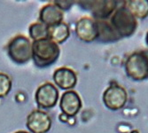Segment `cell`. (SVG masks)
I'll return each instance as SVG.
<instances>
[{
    "instance_id": "obj_1",
    "label": "cell",
    "mask_w": 148,
    "mask_h": 133,
    "mask_svg": "<svg viewBox=\"0 0 148 133\" xmlns=\"http://www.w3.org/2000/svg\"><path fill=\"white\" fill-rule=\"evenodd\" d=\"M60 47L50 39L32 43V59L38 68H47L54 64L60 57Z\"/></svg>"
},
{
    "instance_id": "obj_2",
    "label": "cell",
    "mask_w": 148,
    "mask_h": 133,
    "mask_svg": "<svg viewBox=\"0 0 148 133\" xmlns=\"http://www.w3.org/2000/svg\"><path fill=\"white\" fill-rule=\"evenodd\" d=\"M108 21L121 38L131 36L138 28L137 19L126 8L123 1V5L116 8Z\"/></svg>"
},
{
    "instance_id": "obj_3",
    "label": "cell",
    "mask_w": 148,
    "mask_h": 133,
    "mask_svg": "<svg viewBox=\"0 0 148 133\" xmlns=\"http://www.w3.org/2000/svg\"><path fill=\"white\" fill-rule=\"evenodd\" d=\"M125 73L134 81L148 79V50L134 51L126 58Z\"/></svg>"
},
{
    "instance_id": "obj_4",
    "label": "cell",
    "mask_w": 148,
    "mask_h": 133,
    "mask_svg": "<svg viewBox=\"0 0 148 133\" xmlns=\"http://www.w3.org/2000/svg\"><path fill=\"white\" fill-rule=\"evenodd\" d=\"M7 53L14 63L25 64L32 59V43L28 37L18 35L8 43Z\"/></svg>"
},
{
    "instance_id": "obj_5",
    "label": "cell",
    "mask_w": 148,
    "mask_h": 133,
    "mask_svg": "<svg viewBox=\"0 0 148 133\" xmlns=\"http://www.w3.org/2000/svg\"><path fill=\"white\" fill-rule=\"evenodd\" d=\"M102 99L107 108L117 111L124 108L126 105L128 101V92L122 85L113 83L105 90Z\"/></svg>"
},
{
    "instance_id": "obj_6",
    "label": "cell",
    "mask_w": 148,
    "mask_h": 133,
    "mask_svg": "<svg viewBox=\"0 0 148 133\" xmlns=\"http://www.w3.org/2000/svg\"><path fill=\"white\" fill-rule=\"evenodd\" d=\"M117 1H112V0H106V1H80L78 4L89 11L92 18L97 21H106L108 20L114 12L116 10Z\"/></svg>"
},
{
    "instance_id": "obj_7",
    "label": "cell",
    "mask_w": 148,
    "mask_h": 133,
    "mask_svg": "<svg viewBox=\"0 0 148 133\" xmlns=\"http://www.w3.org/2000/svg\"><path fill=\"white\" fill-rule=\"evenodd\" d=\"M59 90L51 83H45L40 85L35 94V100L40 108H51L59 100Z\"/></svg>"
},
{
    "instance_id": "obj_8",
    "label": "cell",
    "mask_w": 148,
    "mask_h": 133,
    "mask_svg": "<svg viewBox=\"0 0 148 133\" xmlns=\"http://www.w3.org/2000/svg\"><path fill=\"white\" fill-rule=\"evenodd\" d=\"M75 34L81 41L90 43L98 40L99 28L97 21L90 17H83L75 24Z\"/></svg>"
},
{
    "instance_id": "obj_9",
    "label": "cell",
    "mask_w": 148,
    "mask_h": 133,
    "mask_svg": "<svg viewBox=\"0 0 148 133\" xmlns=\"http://www.w3.org/2000/svg\"><path fill=\"white\" fill-rule=\"evenodd\" d=\"M26 125L31 133H47L51 127V118L43 110H33L27 117Z\"/></svg>"
},
{
    "instance_id": "obj_10",
    "label": "cell",
    "mask_w": 148,
    "mask_h": 133,
    "mask_svg": "<svg viewBox=\"0 0 148 133\" xmlns=\"http://www.w3.org/2000/svg\"><path fill=\"white\" fill-rule=\"evenodd\" d=\"M60 108L61 112L69 117L75 116L82 108V100L78 93L73 90L65 91L60 101Z\"/></svg>"
},
{
    "instance_id": "obj_11",
    "label": "cell",
    "mask_w": 148,
    "mask_h": 133,
    "mask_svg": "<svg viewBox=\"0 0 148 133\" xmlns=\"http://www.w3.org/2000/svg\"><path fill=\"white\" fill-rule=\"evenodd\" d=\"M53 82L61 90H70L77 84L76 73L69 68H60L56 69L52 75Z\"/></svg>"
},
{
    "instance_id": "obj_12",
    "label": "cell",
    "mask_w": 148,
    "mask_h": 133,
    "mask_svg": "<svg viewBox=\"0 0 148 133\" xmlns=\"http://www.w3.org/2000/svg\"><path fill=\"white\" fill-rule=\"evenodd\" d=\"M64 12L53 3L44 5L39 12V21L47 27L63 22Z\"/></svg>"
},
{
    "instance_id": "obj_13",
    "label": "cell",
    "mask_w": 148,
    "mask_h": 133,
    "mask_svg": "<svg viewBox=\"0 0 148 133\" xmlns=\"http://www.w3.org/2000/svg\"><path fill=\"white\" fill-rule=\"evenodd\" d=\"M69 36V27L65 22L48 27V39H50L53 43L57 44L58 45L66 42Z\"/></svg>"
},
{
    "instance_id": "obj_14",
    "label": "cell",
    "mask_w": 148,
    "mask_h": 133,
    "mask_svg": "<svg viewBox=\"0 0 148 133\" xmlns=\"http://www.w3.org/2000/svg\"><path fill=\"white\" fill-rule=\"evenodd\" d=\"M97 24L99 28V37H98L99 41L104 43H112V42L119 41L120 39H122L115 32V30L113 29V27L107 20L97 21Z\"/></svg>"
},
{
    "instance_id": "obj_15",
    "label": "cell",
    "mask_w": 148,
    "mask_h": 133,
    "mask_svg": "<svg viewBox=\"0 0 148 133\" xmlns=\"http://www.w3.org/2000/svg\"><path fill=\"white\" fill-rule=\"evenodd\" d=\"M123 4L136 19L144 20L148 16V0H129Z\"/></svg>"
},
{
    "instance_id": "obj_16",
    "label": "cell",
    "mask_w": 148,
    "mask_h": 133,
    "mask_svg": "<svg viewBox=\"0 0 148 133\" xmlns=\"http://www.w3.org/2000/svg\"><path fill=\"white\" fill-rule=\"evenodd\" d=\"M29 34L33 41H40L48 38V27L41 22L32 23L29 28Z\"/></svg>"
},
{
    "instance_id": "obj_17",
    "label": "cell",
    "mask_w": 148,
    "mask_h": 133,
    "mask_svg": "<svg viewBox=\"0 0 148 133\" xmlns=\"http://www.w3.org/2000/svg\"><path fill=\"white\" fill-rule=\"evenodd\" d=\"M12 89V79L5 74L0 73V99L6 97Z\"/></svg>"
},
{
    "instance_id": "obj_18",
    "label": "cell",
    "mask_w": 148,
    "mask_h": 133,
    "mask_svg": "<svg viewBox=\"0 0 148 133\" xmlns=\"http://www.w3.org/2000/svg\"><path fill=\"white\" fill-rule=\"evenodd\" d=\"M52 3L56 5L60 10H62L64 12L66 10L70 9L75 2L74 1H53Z\"/></svg>"
},
{
    "instance_id": "obj_19",
    "label": "cell",
    "mask_w": 148,
    "mask_h": 133,
    "mask_svg": "<svg viewBox=\"0 0 148 133\" xmlns=\"http://www.w3.org/2000/svg\"><path fill=\"white\" fill-rule=\"evenodd\" d=\"M59 119L60 120V122H62V123H68V122H69L70 117H69L66 114L61 113V114L59 115Z\"/></svg>"
},
{
    "instance_id": "obj_20",
    "label": "cell",
    "mask_w": 148,
    "mask_h": 133,
    "mask_svg": "<svg viewBox=\"0 0 148 133\" xmlns=\"http://www.w3.org/2000/svg\"><path fill=\"white\" fill-rule=\"evenodd\" d=\"M145 44H146V45L148 46V31H147L146 36H145Z\"/></svg>"
},
{
    "instance_id": "obj_21",
    "label": "cell",
    "mask_w": 148,
    "mask_h": 133,
    "mask_svg": "<svg viewBox=\"0 0 148 133\" xmlns=\"http://www.w3.org/2000/svg\"><path fill=\"white\" fill-rule=\"evenodd\" d=\"M15 133H29V132H27V131H24V130H19Z\"/></svg>"
},
{
    "instance_id": "obj_22",
    "label": "cell",
    "mask_w": 148,
    "mask_h": 133,
    "mask_svg": "<svg viewBox=\"0 0 148 133\" xmlns=\"http://www.w3.org/2000/svg\"><path fill=\"white\" fill-rule=\"evenodd\" d=\"M130 133H139V131H138V130H132Z\"/></svg>"
}]
</instances>
